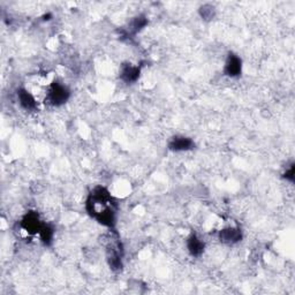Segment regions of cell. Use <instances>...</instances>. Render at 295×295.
Here are the masks:
<instances>
[{"instance_id":"6da1fadb","label":"cell","mask_w":295,"mask_h":295,"mask_svg":"<svg viewBox=\"0 0 295 295\" xmlns=\"http://www.w3.org/2000/svg\"><path fill=\"white\" fill-rule=\"evenodd\" d=\"M87 210L99 224L110 229L115 225V203L111 194L103 187H97L91 191L87 201Z\"/></svg>"},{"instance_id":"7a4b0ae2","label":"cell","mask_w":295,"mask_h":295,"mask_svg":"<svg viewBox=\"0 0 295 295\" xmlns=\"http://www.w3.org/2000/svg\"><path fill=\"white\" fill-rule=\"evenodd\" d=\"M69 95V90L67 89V87L59 82H53L47 91L46 101L53 106H60L68 101Z\"/></svg>"},{"instance_id":"3957f363","label":"cell","mask_w":295,"mask_h":295,"mask_svg":"<svg viewBox=\"0 0 295 295\" xmlns=\"http://www.w3.org/2000/svg\"><path fill=\"white\" fill-rule=\"evenodd\" d=\"M43 225L44 224H42L38 214L36 212H33V211H31V212H28L21 222L22 229L29 234H36V233L39 234Z\"/></svg>"},{"instance_id":"277c9868","label":"cell","mask_w":295,"mask_h":295,"mask_svg":"<svg viewBox=\"0 0 295 295\" xmlns=\"http://www.w3.org/2000/svg\"><path fill=\"white\" fill-rule=\"evenodd\" d=\"M242 61L237 54H230L225 62L224 73L230 78H237L241 75Z\"/></svg>"},{"instance_id":"5b68a950","label":"cell","mask_w":295,"mask_h":295,"mask_svg":"<svg viewBox=\"0 0 295 295\" xmlns=\"http://www.w3.org/2000/svg\"><path fill=\"white\" fill-rule=\"evenodd\" d=\"M242 232L238 227H226L219 232V240L226 245H234L241 241Z\"/></svg>"},{"instance_id":"8992f818","label":"cell","mask_w":295,"mask_h":295,"mask_svg":"<svg viewBox=\"0 0 295 295\" xmlns=\"http://www.w3.org/2000/svg\"><path fill=\"white\" fill-rule=\"evenodd\" d=\"M194 145L195 143L193 139L186 136H175L169 143L170 150L177 151V153H179V151H188L193 149Z\"/></svg>"},{"instance_id":"52a82bcc","label":"cell","mask_w":295,"mask_h":295,"mask_svg":"<svg viewBox=\"0 0 295 295\" xmlns=\"http://www.w3.org/2000/svg\"><path fill=\"white\" fill-rule=\"evenodd\" d=\"M18 101L23 109L27 111H34L37 107V103L33 95L25 88H20L18 90Z\"/></svg>"},{"instance_id":"ba28073f","label":"cell","mask_w":295,"mask_h":295,"mask_svg":"<svg viewBox=\"0 0 295 295\" xmlns=\"http://www.w3.org/2000/svg\"><path fill=\"white\" fill-rule=\"evenodd\" d=\"M139 74H141V68L138 66H133L130 63H126V65H122L121 70H120V77L122 81L126 83H134L137 81L139 78Z\"/></svg>"},{"instance_id":"9c48e42d","label":"cell","mask_w":295,"mask_h":295,"mask_svg":"<svg viewBox=\"0 0 295 295\" xmlns=\"http://www.w3.org/2000/svg\"><path fill=\"white\" fill-rule=\"evenodd\" d=\"M187 248L190 255H193L195 257L201 256L204 252V242H203L197 235L191 234L187 240Z\"/></svg>"},{"instance_id":"30bf717a","label":"cell","mask_w":295,"mask_h":295,"mask_svg":"<svg viewBox=\"0 0 295 295\" xmlns=\"http://www.w3.org/2000/svg\"><path fill=\"white\" fill-rule=\"evenodd\" d=\"M146 25H148L146 18L143 17V15H138V17L131 20L130 23H129V26H128L129 34L135 35V34L139 33V31H141Z\"/></svg>"},{"instance_id":"8fae6325","label":"cell","mask_w":295,"mask_h":295,"mask_svg":"<svg viewBox=\"0 0 295 295\" xmlns=\"http://www.w3.org/2000/svg\"><path fill=\"white\" fill-rule=\"evenodd\" d=\"M53 229L49 225L44 224L41 232H39V238H41L42 242L44 245H50L51 242H52V239H53Z\"/></svg>"},{"instance_id":"7c38bea8","label":"cell","mask_w":295,"mask_h":295,"mask_svg":"<svg viewBox=\"0 0 295 295\" xmlns=\"http://www.w3.org/2000/svg\"><path fill=\"white\" fill-rule=\"evenodd\" d=\"M201 17L204 20H211L214 17V9L211 5H204L200 9Z\"/></svg>"},{"instance_id":"4fadbf2b","label":"cell","mask_w":295,"mask_h":295,"mask_svg":"<svg viewBox=\"0 0 295 295\" xmlns=\"http://www.w3.org/2000/svg\"><path fill=\"white\" fill-rule=\"evenodd\" d=\"M285 178L287 179V180H289V181H293L294 180V165L290 166L289 169L286 171Z\"/></svg>"}]
</instances>
